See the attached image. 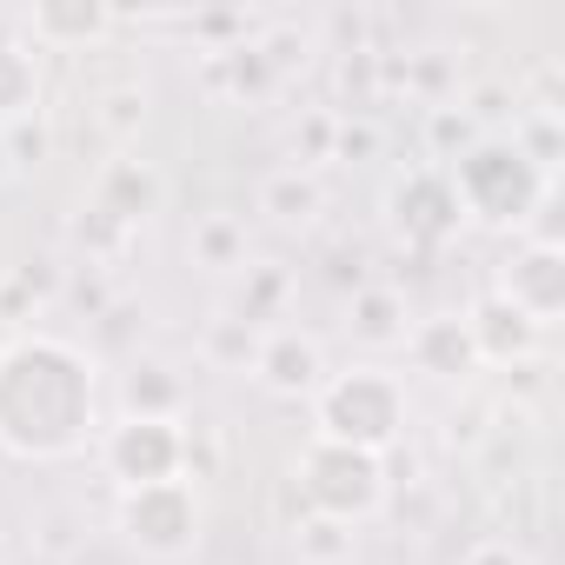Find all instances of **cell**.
Here are the masks:
<instances>
[{"mask_svg": "<svg viewBox=\"0 0 565 565\" xmlns=\"http://www.w3.org/2000/svg\"><path fill=\"white\" fill-rule=\"evenodd\" d=\"M100 366L61 333H14L0 347V452L74 459L94 439Z\"/></svg>", "mask_w": 565, "mask_h": 565, "instance_id": "1", "label": "cell"}, {"mask_svg": "<svg viewBox=\"0 0 565 565\" xmlns=\"http://www.w3.org/2000/svg\"><path fill=\"white\" fill-rule=\"evenodd\" d=\"M446 180H452L466 220H479V226H512V233H525V220L552 200V173H539V167L512 147V134H479V140L446 167Z\"/></svg>", "mask_w": 565, "mask_h": 565, "instance_id": "2", "label": "cell"}, {"mask_svg": "<svg viewBox=\"0 0 565 565\" xmlns=\"http://www.w3.org/2000/svg\"><path fill=\"white\" fill-rule=\"evenodd\" d=\"M313 433L386 459L399 446V433H406V386L386 366L327 373V386L313 393Z\"/></svg>", "mask_w": 565, "mask_h": 565, "instance_id": "3", "label": "cell"}, {"mask_svg": "<svg viewBox=\"0 0 565 565\" xmlns=\"http://www.w3.org/2000/svg\"><path fill=\"white\" fill-rule=\"evenodd\" d=\"M294 486L307 499V512L320 519H340V525H366L380 519L393 479H386V459L380 452H360V446H340V439H307L300 459H294Z\"/></svg>", "mask_w": 565, "mask_h": 565, "instance_id": "4", "label": "cell"}, {"mask_svg": "<svg viewBox=\"0 0 565 565\" xmlns=\"http://www.w3.org/2000/svg\"><path fill=\"white\" fill-rule=\"evenodd\" d=\"M200 532H206V505H200V486L193 479H160V486H134L120 492V539L140 552V558H193L200 552Z\"/></svg>", "mask_w": 565, "mask_h": 565, "instance_id": "5", "label": "cell"}, {"mask_svg": "<svg viewBox=\"0 0 565 565\" xmlns=\"http://www.w3.org/2000/svg\"><path fill=\"white\" fill-rule=\"evenodd\" d=\"M100 466L120 492L186 479V419H114L100 433Z\"/></svg>", "mask_w": 565, "mask_h": 565, "instance_id": "6", "label": "cell"}, {"mask_svg": "<svg viewBox=\"0 0 565 565\" xmlns=\"http://www.w3.org/2000/svg\"><path fill=\"white\" fill-rule=\"evenodd\" d=\"M386 220H393V233H399L413 253H439V246H452L459 226H466L446 167H406V173L386 186Z\"/></svg>", "mask_w": 565, "mask_h": 565, "instance_id": "7", "label": "cell"}, {"mask_svg": "<svg viewBox=\"0 0 565 565\" xmlns=\"http://www.w3.org/2000/svg\"><path fill=\"white\" fill-rule=\"evenodd\" d=\"M505 307H519L539 333L565 313V246H539V239H519L512 259L499 266V287H492Z\"/></svg>", "mask_w": 565, "mask_h": 565, "instance_id": "8", "label": "cell"}, {"mask_svg": "<svg viewBox=\"0 0 565 565\" xmlns=\"http://www.w3.org/2000/svg\"><path fill=\"white\" fill-rule=\"evenodd\" d=\"M253 380L273 399H313L327 386V347L300 327H266L259 353H253Z\"/></svg>", "mask_w": 565, "mask_h": 565, "instance_id": "9", "label": "cell"}, {"mask_svg": "<svg viewBox=\"0 0 565 565\" xmlns=\"http://www.w3.org/2000/svg\"><path fill=\"white\" fill-rule=\"evenodd\" d=\"M160 200H167V180H160V167L153 160H140V153H114L100 173H94V213H107L114 226H127V233H140L153 213H160Z\"/></svg>", "mask_w": 565, "mask_h": 565, "instance_id": "10", "label": "cell"}, {"mask_svg": "<svg viewBox=\"0 0 565 565\" xmlns=\"http://www.w3.org/2000/svg\"><path fill=\"white\" fill-rule=\"evenodd\" d=\"M120 28V14L107 0H41L28 8V41L34 54H87Z\"/></svg>", "mask_w": 565, "mask_h": 565, "instance_id": "11", "label": "cell"}, {"mask_svg": "<svg viewBox=\"0 0 565 565\" xmlns=\"http://www.w3.org/2000/svg\"><path fill=\"white\" fill-rule=\"evenodd\" d=\"M406 353L426 380H446V386H466L479 373V353H472V333H466V313H433V320H413L406 333Z\"/></svg>", "mask_w": 565, "mask_h": 565, "instance_id": "12", "label": "cell"}, {"mask_svg": "<svg viewBox=\"0 0 565 565\" xmlns=\"http://www.w3.org/2000/svg\"><path fill=\"white\" fill-rule=\"evenodd\" d=\"M466 333H472L479 366H525L532 347H539V327H532L519 307H505L499 294H486V300L466 307Z\"/></svg>", "mask_w": 565, "mask_h": 565, "instance_id": "13", "label": "cell"}, {"mask_svg": "<svg viewBox=\"0 0 565 565\" xmlns=\"http://www.w3.org/2000/svg\"><path fill=\"white\" fill-rule=\"evenodd\" d=\"M120 419H186V380L173 360H127L120 373Z\"/></svg>", "mask_w": 565, "mask_h": 565, "instance_id": "14", "label": "cell"}, {"mask_svg": "<svg viewBox=\"0 0 565 565\" xmlns=\"http://www.w3.org/2000/svg\"><path fill=\"white\" fill-rule=\"evenodd\" d=\"M347 327H353L360 347H406V333H413V320H406V294L386 287V279H366V287H353Z\"/></svg>", "mask_w": 565, "mask_h": 565, "instance_id": "15", "label": "cell"}, {"mask_svg": "<svg viewBox=\"0 0 565 565\" xmlns=\"http://www.w3.org/2000/svg\"><path fill=\"white\" fill-rule=\"evenodd\" d=\"M41 114V54L21 34H0V127Z\"/></svg>", "mask_w": 565, "mask_h": 565, "instance_id": "16", "label": "cell"}, {"mask_svg": "<svg viewBox=\"0 0 565 565\" xmlns=\"http://www.w3.org/2000/svg\"><path fill=\"white\" fill-rule=\"evenodd\" d=\"M259 213L279 220V226H313V220L327 213V186H320V173H307V167H279V173H266V186H259Z\"/></svg>", "mask_w": 565, "mask_h": 565, "instance_id": "17", "label": "cell"}, {"mask_svg": "<svg viewBox=\"0 0 565 565\" xmlns=\"http://www.w3.org/2000/svg\"><path fill=\"white\" fill-rule=\"evenodd\" d=\"M206 87L213 94H226V100H266V94H279V81H273V67L259 61V47L253 41H239V47H220V54H206Z\"/></svg>", "mask_w": 565, "mask_h": 565, "instance_id": "18", "label": "cell"}, {"mask_svg": "<svg viewBox=\"0 0 565 565\" xmlns=\"http://www.w3.org/2000/svg\"><path fill=\"white\" fill-rule=\"evenodd\" d=\"M186 253H193V266H206V273H239V266H246V220H239V213H200Z\"/></svg>", "mask_w": 565, "mask_h": 565, "instance_id": "19", "label": "cell"}, {"mask_svg": "<svg viewBox=\"0 0 565 565\" xmlns=\"http://www.w3.org/2000/svg\"><path fill=\"white\" fill-rule=\"evenodd\" d=\"M253 353H259V327H246V320H233V313L206 320L200 360H206L213 373H253Z\"/></svg>", "mask_w": 565, "mask_h": 565, "instance_id": "20", "label": "cell"}, {"mask_svg": "<svg viewBox=\"0 0 565 565\" xmlns=\"http://www.w3.org/2000/svg\"><path fill=\"white\" fill-rule=\"evenodd\" d=\"M294 552H300L307 565H353V552H360V525H340V519L307 512V519L294 525Z\"/></svg>", "mask_w": 565, "mask_h": 565, "instance_id": "21", "label": "cell"}, {"mask_svg": "<svg viewBox=\"0 0 565 565\" xmlns=\"http://www.w3.org/2000/svg\"><path fill=\"white\" fill-rule=\"evenodd\" d=\"M140 127H147V87H140V81L107 87V94H100V134L127 153V140H140Z\"/></svg>", "mask_w": 565, "mask_h": 565, "instance_id": "22", "label": "cell"}, {"mask_svg": "<svg viewBox=\"0 0 565 565\" xmlns=\"http://www.w3.org/2000/svg\"><path fill=\"white\" fill-rule=\"evenodd\" d=\"M253 47H259V61L273 67V81H287V74H300L307 67V54H313V41L294 28V21H279V28H266V34H253Z\"/></svg>", "mask_w": 565, "mask_h": 565, "instance_id": "23", "label": "cell"}, {"mask_svg": "<svg viewBox=\"0 0 565 565\" xmlns=\"http://www.w3.org/2000/svg\"><path fill=\"white\" fill-rule=\"evenodd\" d=\"M74 239H81V253L87 259H127V246H134V233L127 226H114L107 213H94V206H81V220H74Z\"/></svg>", "mask_w": 565, "mask_h": 565, "instance_id": "24", "label": "cell"}, {"mask_svg": "<svg viewBox=\"0 0 565 565\" xmlns=\"http://www.w3.org/2000/svg\"><path fill=\"white\" fill-rule=\"evenodd\" d=\"M279 300H287V273H273V266H246V294H239V313H233V320L266 327Z\"/></svg>", "mask_w": 565, "mask_h": 565, "instance_id": "25", "label": "cell"}, {"mask_svg": "<svg viewBox=\"0 0 565 565\" xmlns=\"http://www.w3.org/2000/svg\"><path fill=\"white\" fill-rule=\"evenodd\" d=\"M426 140H433V153L452 167V160L479 140V127L466 120V107H452V100H446V107H433V114H426Z\"/></svg>", "mask_w": 565, "mask_h": 565, "instance_id": "26", "label": "cell"}, {"mask_svg": "<svg viewBox=\"0 0 565 565\" xmlns=\"http://www.w3.org/2000/svg\"><path fill=\"white\" fill-rule=\"evenodd\" d=\"M333 134H340V114L333 107H313L300 127H294V167H320V160H333Z\"/></svg>", "mask_w": 565, "mask_h": 565, "instance_id": "27", "label": "cell"}, {"mask_svg": "<svg viewBox=\"0 0 565 565\" xmlns=\"http://www.w3.org/2000/svg\"><path fill=\"white\" fill-rule=\"evenodd\" d=\"M0 140H8L14 173H21V167H41V160L54 153V127H47V114H28V120H14V127H0Z\"/></svg>", "mask_w": 565, "mask_h": 565, "instance_id": "28", "label": "cell"}, {"mask_svg": "<svg viewBox=\"0 0 565 565\" xmlns=\"http://www.w3.org/2000/svg\"><path fill=\"white\" fill-rule=\"evenodd\" d=\"M340 94L353 100V114H366L373 107V94H380V54H340Z\"/></svg>", "mask_w": 565, "mask_h": 565, "instance_id": "29", "label": "cell"}, {"mask_svg": "<svg viewBox=\"0 0 565 565\" xmlns=\"http://www.w3.org/2000/svg\"><path fill=\"white\" fill-rule=\"evenodd\" d=\"M380 153V134L366 120H347L340 114V134H333V160H373Z\"/></svg>", "mask_w": 565, "mask_h": 565, "instance_id": "30", "label": "cell"}, {"mask_svg": "<svg viewBox=\"0 0 565 565\" xmlns=\"http://www.w3.org/2000/svg\"><path fill=\"white\" fill-rule=\"evenodd\" d=\"M459 565H532V558H525V545H512V539H479Z\"/></svg>", "mask_w": 565, "mask_h": 565, "instance_id": "31", "label": "cell"}, {"mask_svg": "<svg viewBox=\"0 0 565 565\" xmlns=\"http://www.w3.org/2000/svg\"><path fill=\"white\" fill-rule=\"evenodd\" d=\"M0 180H14V160H8V140H0Z\"/></svg>", "mask_w": 565, "mask_h": 565, "instance_id": "32", "label": "cell"}, {"mask_svg": "<svg viewBox=\"0 0 565 565\" xmlns=\"http://www.w3.org/2000/svg\"><path fill=\"white\" fill-rule=\"evenodd\" d=\"M0 558H8V539H0Z\"/></svg>", "mask_w": 565, "mask_h": 565, "instance_id": "33", "label": "cell"}]
</instances>
